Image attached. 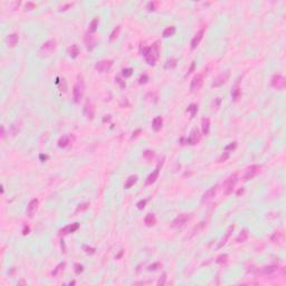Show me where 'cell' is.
<instances>
[{"label": "cell", "instance_id": "cell-1", "mask_svg": "<svg viewBox=\"0 0 286 286\" xmlns=\"http://www.w3.org/2000/svg\"><path fill=\"white\" fill-rule=\"evenodd\" d=\"M142 55L145 57L146 63L149 65H155L157 61L159 58V46L158 44L152 45L151 47H143L142 49Z\"/></svg>", "mask_w": 286, "mask_h": 286}, {"label": "cell", "instance_id": "cell-2", "mask_svg": "<svg viewBox=\"0 0 286 286\" xmlns=\"http://www.w3.org/2000/svg\"><path fill=\"white\" fill-rule=\"evenodd\" d=\"M84 92H85V83H84V78L83 76L78 75L77 77V82L74 85L73 88V99L75 103H79L81 99L84 96Z\"/></svg>", "mask_w": 286, "mask_h": 286}, {"label": "cell", "instance_id": "cell-3", "mask_svg": "<svg viewBox=\"0 0 286 286\" xmlns=\"http://www.w3.org/2000/svg\"><path fill=\"white\" fill-rule=\"evenodd\" d=\"M55 48H56V40L55 39H49V40H47L46 43H44V44L41 45V47L39 48V55L41 57H47V56H49L50 54L53 53L54 50H55Z\"/></svg>", "mask_w": 286, "mask_h": 286}, {"label": "cell", "instance_id": "cell-4", "mask_svg": "<svg viewBox=\"0 0 286 286\" xmlns=\"http://www.w3.org/2000/svg\"><path fill=\"white\" fill-rule=\"evenodd\" d=\"M271 87H274L275 90H283L286 86V82H285L284 76H282L280 74H275V75H273V77H271Z\"/></svg>", "mask_w": 286, "mask_h": 286}, {"label": "cell", "instance_id": "cell-5", "mask_svg": "<svg viewBox=\"0 0 286 286\" xmlns=\"http://www.w3.org/2000/svg\"><path fill=\"white\" fill-rule=\"evenodd\" d=\"M190 219H191V215H190V213H181V215H179V216L172 221L171 227L172 228H181L184 224H186V222L189 221Z\"/></svg>", "mask_w": 286, "mask_h": 286}, {"label": "cell", "instance_id": "cell-6", "mask_svg": "<svg viewBox=\"0 0 286 286\" xmlns=\"http://www.w3.org/2000/svg\"><path fill=\"white\" fill-rule=\"evenodd\" d=\"M112 65H113V61L111 59H103V61H97L95 64V69L99 73H105V72L111 69Z\"/></svg>", "mask_w": 286, "mask_h": 286}, {"label": "cell", "instance_id": "cell-7", "mask_svg": "<svg viewBox=\"0 0 286 286\" xmlns=\"http://www.w3.org/2000/svg\"><path fill=\"white\" fill-rule=\"evenodd\" d=\"M236 182H237V175H233L228 179H226V181L224 182V190H225L226 196H228L229 193H231Z\"/></svg>", "mask_w": 286, "mask_h": 286}, {"label": "cell", "instance_id": "cell-8", "mask_svg": "<svg viewBox=\"0 0 286 286\" xmlns=\"http://www.w3.org/2000/svg\"><path fill=\"white\" fill-rule=\"evenodd\" d=\"M202 84H204V76H202L201 74H198V75L195 76L192 78V81H191L190 90H191L192 93H196V92H198V90L201 88Z\"/></svg>", "mask_w": 286, "mask_h": 286}, {"label": "cell", "instance_id": "cell-9", "mask_svg": "<svg viewBox=\"0 0 286 286\" xmlns=\"http://www.w3.org/2000/svg\"><path fill=\"white\" fill-rule=\"evenodd\" d=\"M259 170H260V166H257V164L250 166L248 169L246 170V173H245V175H244V180L247 181V180H250V179H253L255 175H257V173L259 172Z\"/></svg>", "mask_w": 286, "mask_h": 286}, {"label": "cell", "instance_id": "cell-10", "mask_svg": "<svg viewBox=\"0 0 286 286\" xmlns=\"http://www.w3.org/2000/svg\"><path fill=\"white\" fill-rule=\"evenodd\" d=\"M217 190H218V184H216V186H213V187H211L210 189L208 190V191H206V192L204 193V196H202V198H201V202H202V204H204V202H208V201H210L211 199H212L213 197L216 196Z\"/></svg>", "mask_w": 286, "mask_h": 286}, {"label": "cell", "instance_id": "cell-11", "mask_svg": "<svg viewBox=\"0 0 286 286\" xmlns=\"http://www.w3.org/2000/svg\"><path fill=\"white\" fill-rule=\"evenodd\" d=\"M79 228V224L78 222H74V224H70V225L66 226V227L61 228L59 230V236H65V235H68V233H75L77 229Z\"/></svg>", "mask_w": 286, "mask_h": 286}, {"label": "cell", "instance_id": "cell-12", "mask_svg": "<svg viewBox=\"0 0 286 286\" xmlns=\"http://www.w3.org/2000/svg\"><path fill=\"white\" fill-rule=\"evenodd\" d=\"M38 204H39L38 199H32V200H30L28 206H27V215H28V217L32 218V217L35 215L36 211H37V209H38Z\"/></svg>", "mask_w": 286, "mask_h": 286}, {"label": "cell", "instance_id": "cell-13", "mask_svg": "<svg viewBox=\"0 0 286 286\" xmlns=\"http://www.w3.org/2000/svg\"><path fill=\"white\" fill-rule=\"evenodd\" d=\"M84 114H85V116L87 117L88 120H92V119L94 117V114H95V108H94V105L90 102V101H87V102L85 103V105H84Z\"/></svg>", "mask_w": 286, "mask_h": 286}, {"label": "cell", "instance_id": "cell-14", "mask_svg": "<svg viewBox=\"0 0 286 286\" xmlns=\"http://www.w3.org/2000/svg\"><path fill=\"white\" fill-rule=\"evenodd\" d=\"M199 141H200V134H199L198 128H193L191 133H190L189 139H187V143L188 144H198Z\"/></svg>", "mask_w": 286, "mask_h": 286}, {"label": "cell", "instance_id": "cell-15", "mask_svg": "<svg viewBox=\"0 0 286 286\" xmlns=\"http://www.w3.org/2000/svg\"><path fill=\"white\" fill-rule=\"evenodd\" d=\"M160 168H161V163H159L158 164V166L155 168V170L153 171L152 173H150L149 175V177L146 178V181H145V183L149 186V184H152V183H154L155 182V180L158 179V177H159V173H160Z\"/></svg>", "mask_w": 286, "mask_h": 286}, {"label": "cell", "instance_id": "cell-16", "mask_svg": "<svg viewBox=\"0 0 286 286\" xmlns=\"http://www.w3.org/2000/svg\"><path fill=\"white\" fill-rule=\"evenodd\" d=\"M204 28H202V29L199 30L196 34V36L192 38V40H191V48H192V49H195V48L200 44L201 39L204 38Z\"/></svg>", "mask_w": 286, "mask_h": 286}, {"label": "cell", "instance_id": "cell-17", "mask_svg": "<svg viewBox=\"0 0 286 286\" xmlns=\"http://www.w3.org/2000/svg\"><path fill=\"white\" fill-rule=\"evenodd\" d=\"M96 38L94 37L93 35H86V37H85V44H86V47H87L88 50H92L94 48V47L96 46Z\"/></svg>", "mask_w": 286, "mask_h": 286}, {"label": "cell", "instance_id": "cell-18", "mask_svg": "<svg viewBox=\"0 0 286 286\" xmlns=\"http://www.w3.org/2000/svg\"><path fill=\"white\" fill-rule=\"evenodd\" d=\"M240 95H242V90H240L239 86V81H237V83L231 90V97H233V101H238L240 99Z\"/></svg>", "mask_w": 286, "mask_h": 286}, {"label": "cell", "instance_id": "cell-19", "mask_svg": "<svg viewBox=\"0 0 286 286\" xmlns=\"http://www.w3.org/2000/svg\"><path fill=\"white\" fill-rule=\"evenodd\" d=\"M228 76H229V73H226L225 75H224V74L219 75L218 77L215 79V82L212 83V86L213 87H217V86H221V85H224L226 82H227Z\"/></svg>", "mask_w": 286, "mask_h": 286}, {"label": "cell", "instance_id": "cell-20", "mask_svg": "<svg viewBox=\"0 0 286 286\" xmlns=\"http://www.w3.org/2000/svg\"><path fill=\"white\" fill-rule=\"evenodd\" d=\"M278 269L280 268H278L276 265L265 266V267H263V268L260 269V273H263V274H265V275H271V274H274V273H276Z\"/></svg>", "mask_w": 286, "mask_h": 286}, {"label": "cell", "instance_id": "cell-21", "mask_svg": "<svg viewBox=\"0 0 286 286\" xmlns=\"http://www.w3.org/2000/svg\"><path fill=\"white\" fill-rule=\"evenodd\" d=\"M201 128H202V134L208 135L209 130H210V121L207 117H204L201 120Z\"/></svg>", "mask_w": 286, "mask_h": 286}, {"label": "cell", "instance_id": "cell-22", "mask_svg": "<svg viewBox=\"0 0 286 286\" xmlns=\"http://www.w3.org/2000/svg\"><path fill=\"white\" fill-rule=\"evenodd\" d=\"M162 125H163V120H162V117L157 116V117L153 119V121H152V128H153L154 131H159V130H161Z\"/></svg>", "mask_w": 286, "mask_h": 286}, {"label": "cell", "instance_id": "cell-23", "mask_svg": "<svg viewBox=\"0 0 286 286\" xmlns=\"http://www.w3.org/2000/svg\"><path fill=\"white\" fill-rule=\"evenodd\" d=\"M235 229V226L233 225H231V226H229V228H228V230L226 231V233H225V236H224V238H222V240L220 242V244L218 245V248H220V247H222V246L225 245L226 242H227V240L229 239V237H230V235H231V233H233V230Z\"/></svg>", "mask_w": 286, "mask_h": 286}, {"label": "cell", "instance_id": "cell-24", "mask_svg": "<svg viewBox=\"0 0 286 286\" xmlns=\"http://www.w3.org/2000/svg\"><path fill=\"white\" fill-rule=\"evenodd\" d=\"M18 40H19V37L17 34H10L7 38V44L10 47H15L18 44Z\"/></svg>", "mask_w": 286, "mask_h": 286}, {"label": "cell", "instance_id": "cell-25", "mask_svg": "<svg viewBox=\"0 0 286 286\" xmlns=\"http://www.w3.org/2000/svg\"><path fill=\"white\" fill-rule=\"evenodd\" d=\"M67 53H68V55H69V57H72V58H76V57L79 55V48H78V46H77V45H75V44L72 45V46L68 48Z\"/></svg>", "mask_w": 286, "mask_h": 286}, {"label": "cell", "instance_id": "cell-26", "mask_svg": "<svg viewBox=\"0 0 286 286\" xmlns=\"http://www.w3.org/2000/svg\"><path fill=\"white\" fill-rule=\"evenodd\" d=\"M137 181V175H130L128 179H126L125 183H124V188L125 189H130L131 187H133Z\"/></svg>", "mask_w": 286, "mask_h": 286}, {"label": "cell", "instance_id": "cell-27", "mask_svg": "<svg viewBox=\"0 0 286 286\" xmlns=\"http://www.w3.org/2000/svg\"><path fill=\"white\" fill-rule=\"evenodd\" d=\"M70 139H72V135H64V137H61L58 140V146L59 148H66L70 143Z\"/></svg>", "mask_w": 286, "mask_h": 286}, {"label": "cell", "instance_id": "cell-28", "mask_svg": "<svg viewBox=\"0 0 286 286\" xmlns=\"http://www.w3.org/2000/svg\"><path fill=\"white\" fill-rule=\"evenodd\" d=\"M144 222H145V225L148 226V227H152V226L155 225L157 219H155L153 213H149V215H146L145 219H144Z\"/></svg>", "mask_w": 286, "mask_h": 286}, {"label": "cell", "instance_id": "cell-29", "mask_svg": "<svg viewBox=\"0 0 286 286\" xmlns=\"http://www.w3.org/2000/svg\"><path fill=\"white\" fill-rule=\"evenodd\" d=\"M99 18H94L93 20L90 21V25H88V32L92 34V32H95L97 30V27H99Z\"/></svg>", "mask_w": 286, "mask_h": 286}, {"label": "cell", "instance_id": "cell-30", "mask_svg": "<svg viewBox=\"0 0 286 286\" xmlns=\"http://www.w3.org/2000/svg\"><path fill=\"white\" fill-rule=\"evenodd\" d=\"M175 27L170 26V27H166V29L163 30L162 36H163L164 38H169V37H171V36L175 35Z\"/></svg>", "mask_w": 286, "mask_h": 286}, {"label": "cell", "instance_id": "cell-31", "mask_svg": "<svg viewBox=\"0 0 286 286\" xmlns=\"http://www.w3.org/2000/svg\"><path fill=\"white\" fill-rule=\"evenodd\" d=\"M247 238H248V230L247 229H242L240 231L238 238H237V242H244L247 240Z\"/></svg>", "mask_w": 286, "mask_h": 286}, {"label": "cell", "instance_id": "cell-32", "mask_svg": "<svg viewBox=\"0 0 286 286\" xmlns=\"http://www.w3.org/2000/svg\"><path fill=\"white\" fill-rule=\"evenodd\" d=\"M175 66H177V59L171 57V58H169L166 61V65H164V68H166V69H172Z\"/></svg>", "mask_w": 286, "mask_h": 286}, {"label": "cell", "instance_id": "cell-33", "mask_svg": "<svg viewBox=\"0 0 286 286\" xmlns=\"http://www.w3.org/2000/svg\"><path fill=\"white\" fill-rule=\"evenodd\" d=\"M187 112H189L190 115H191V119H193V117L196 116L197 112H198V106L196 105V104H190L189 106H188L187 108Z\"/></svg>", "mask_w": 286, "mask_h": 286}, {"label": "cell", "instance_id": "cell-34", "mask_svg": "<svg viewBox=\"0 0 286 286\" xmlns=\"http://www.w3.org/2000/svg\"><path fill=\"white\" fill-rule=\"evenodd\" d=\"M271 240L273 242H280L282 240H283V233H280V231H277V233H275L273 236L271 237Z\"/></svg>", "mask_w": 286, "mask_h": 286}, {"label": "cell", "instance_id": "cell-35", "mask_svg": "<svg viewBox=\"0 0 286 286\" xmlns=\"http://www.w3.org/2000/svg\"><path fill=\"white\" fill-rule=\"evenodd\" d=\"M154 158V152L151 151V150H145L143 152V159L146 161H151L152 159Z\"/></svg>", "mask_w": 286, "mask_h": 286}, {"label": "cell", "instance_id": "cell-36", "mask_svg": "<svg viewBox=\"0 0 286 286\" xmlns=\"http://www.w3.org/2000/svg\"><path fill=\"white\" fill-rule=\"evenodd\" d=\"M65 265H66L65 263H61V264H58V265L56 266V268L54 269L53 273H52V275H53L54 277H56V276H58L59 273H61V271H63V269H64Z\"/></svg>", "mask_w": 286, "mask_h": 286}, {"label": "cell", "instance_id": "cell-37", "mask_svg": "<svg viewBox=\"0 0 286 286\" xmlns=\"http://www.w3.org/2000/svg\"><path fill=\"white\" fill-rule=\"evenodd\" d=\"M120 32H121V26H116L115 28L113 29V32H111V36H110V40H114V39H116L117 37H119V35H120Z\"/></svg>", "mask_w": 286, "mask_h": 286}, {"label": "cell", "instance_id": "cell-38", "mask_svg": "<svg viewBox=\"0 0 286 286\" xmlns=\"http://www.w3.org/2000/svg\"><path fill=\"white\" fill-rule=\"evenodd\" d=\"M227 259H228V255H226V254L220 255V256L217 258L216 263L217 264H225V263H227Z\"/></svg>", "mask_w": 286, "mask_h": 286}, {"label": "cell", "instance_id": "cell-39", "mask_svg": "<svg viewBox=\"0 0 286 286\" xmlns=\"http://www.w3.org/2000/svg\"><path fill=\"white\" fill-rule=\"evenodd\" d=\"M132 74H133V69H132V68H124V69L122 70V76L123 77H125V78L132 76Z\"/></svg>", "mask_w": 286, "mask_h": 286}, {"label": "cell", "instance_id": "cell-40", "mask_svg": "<svg viewBox=\"0 0 286 286\" xmlns=\"http://www.w3.org/2000/svg\"><path fill=\"white\" fill-rule=\"evenodd\" d=\"M88 208H90V204H79L78 207H77V209H76V212H79V211L87 210Z\"/></svg>", "mask_w": 286, "mask_h": 286}, {"label": "cell", "instance_id": "cell-41", "mask_svg": "<svg viewBox=\"0 0 286 286\" xmlns=\"http://www.w3.org/2000/svg\"><path fill=\"white\" fill-rule=\"evenodd\" d=\"M157 6H158V2H149L148 3V6H146V9L149 10V11H154L155 9H157Z\"/></svg>", "mask_w": 286, "mask_h": 286}, {"label": "cell", "instance_id": "cell-42", "mask_svg": "<svg viewBox=\"0 0 286 286\" xmlns=\"http://www.w3.org/2000/svg\"><path fill=\"white\" fill-rule=\"evenodd\" d=\"M146 202H148V200H140V201L137 202V209H140V210H142L143 208L145 207V204H146Z\"/></svg>", "mask_w": 286, "mask_h": 286}, {"label": "cell", "instance_id": "cell-43", "mask_svg": "<svg viewBox=\"0 0 286 286\" xmlns=\"http://www.w3.org/2000/svg\"><path fill=\"white\" fill-rule=\"evenodd\" d=\"M237 148V142H233L230 143L229 145H226L225 146V151H229V150H235Z\"/></svg>", "mask_w": 286, "mask_h": 286}, {"label": "cell", "instance_id": "cell-44", "mask_svg": "<svg viewBox=\"0 0 286 286\" xmlns=\"http://www.w3.org/2000/svg\"><path fill=\"white\" fill-rule=\"evenodd\" d=\"M228 158H229V152L225 151V152H224V154H222L221 157L219 158V162H225V161L227 160Z\"/></svg>", "mask_w": 286, "mask_h": 286}, {"label": "cell", "instance_id": "cell-45", "mask_svg": "<svg viewBox=\"0 0 286 286\" xmlns=\"http://www.w3.org/2000/svg\"><path fill=\"white\" fill-rule=\"evenodd\" d=\"M83 269H84V267H83V265H81V264H76L75 265V273L76 274H81L83 271Z\"/></svg>", "mask_w": 286, "mask_h": 286}, {"label": "cell", "instance_id": "cell-46", "mask_svg": "<svg viewBox=\"0 0 286 286\" xmlns=\"http://www.w3.org/2000/svg\"><path fill=\"white\" fill-rule=\"evenodd\" d=\"M161 264L160 263H155V264H153V265H151L149 267V271H157V269H159V268H161Z\"/></svg>", "mask_w": 286, "mask_h": 286}, {"label": "cell", "instance_id": "cell-47", "mask_svg": "<svg viewBox=\"0 0 286 286\" xmlns=\"http://www.w3.org/2000/svg\"><path fill=\"white\" fill-rule=\"evenodd\" d=\"M148 79H149L148 75H145V74H144V75H142L140 77V79H139V83H140V84H145V83L148 82Z\"/></svg>", "mask_w": 286, "mask_h": 286}, {"label": "cell", "instance_id": "cell-48", "mask_svg": "<svg viewBox=\"0 0 286 286\" xmlns=\"http://www.w3.org/2000/svg\"><path fill=\"white\" fill-rule=\"evenodd\" d=\"M85 253L86 254H94L95 253V248H92V247H87V246H84Z\"/></svg>", "mask_w": 286, "mask_h": 286}, {"label": "cell", "instance_id": "cell-49", "mask_svg": "<svg viewBox=\"0 0 286 286\" xmlns=\"http://www.w3.org/2000/svg\"><path fill=\"white\" fill-rule=\"evenodd\" d=\"M166 274H163V275H162V277H160V280H159L158 285H164V283H166Z\"/></svg>", "mask_w": 286, "mask_h": 286}, {"label": "cell", "instance_id": "cell-50", "mask_svg": "<svg viewBox=\"0 0 286 286\" xmlns=\"http://www.w3.org/2000/svg\"><path fill=\"white\" fill-rule=\"evenodd\" d=\"M36 5L34 2H27L26 3V9L27 10H32V9L35 8Z\"/></svg>", "mask_w": 286, "mask_h": 286}, {"label": "cell", "instance_id": "cell-51", "mask_svg": "<svg viewBox=\"0 0 286 286\" xmlns=\"http://www.w3.org/2000/svg\"><path fill=\"white\" fill-rule=\"evenodd\" d=\"M72 6H73V3H70V2L69 3H66V5H64L63 7H61V9H59V10H61V11H65V10H67V9L70 8Z\"/></svg>", "mask_w": 286, "mask_h": 286}, {"label": "cell", "instance_id": "cell-52", "mask_svg": "<svg viewBox=\"0 0 286 286\" xmlns=\"http://www.w3.org/2000/svg\"><path fill=\"white\" fill-rule=\"evenodd\" d=\"M193 68H195V61H192V63H191V66H190L189 70H188V75H189V74H191V73H192Z\"/></svg>", "mask_w": 286, "mask_h": 286}, {"label": "cell", "instance_id": "cell-53", "mask_svg": "<svg viewBox=\"0 0 286 286\" xmlns=\"http://www.w3.org/2000/svg\"><path fill=\"white\" fill-rule=\"evenodd\" d=\"M139 133H141V130L139 128V130H137L135 132H133V135H132V139H134V137H137V135H139Z\"/></svg>", "mask_w": 286, "mask_h": 286}, {"label": "cell", "instance_id": "cell-54", "mask_svg": "<svg viewBox=\"0 0 286 286\" xmlns=\"http://www.w3.org/2000/svg\"><path fill=\"white\" fill-rule=\"evenodd\" d=\"M28 233H29V227L25 226V228H23V235H27Z\"/></svg>", "mask_w": 286, "mask_h": 286}, {"label": "cell", "instance_id": "cell-55", "mask_svg": "<svg viewBox=\"0 0 286 286\" xmlns=\"http://www.w3.org/2000/svg\"><path fill=\"white\" fill-rule=\"evenodd\" d=\"M1 137H5V126L1 125Z\"/></svg>", "mask_w": 286, "mask_h": 286}, {"label": "cell", "instance_id": "cell-56", "mask_svg": "<svg viewBox=\"0 0 286 286\" xmlns=\"http://www.w3.org/2000/svg\"><path fill=\"white\" fill-rule=\"evenodd\" d=\"M116 81H117V83H120V84L122 85V87H125V84H124V83H122V81H121V79L119 78V77L116 78Z\"/></svg>", "mask_w": 286, "mask_h": 286}, {"label": "cell", "instance_id": "cell-57", "mask_svg": "<svg viewBox=\"0 0 286 286\" xmlns=\"http://www.w3.org/2000/svg\"><path fill=\"white\" fill-rule=\"evenodd\" d=\"M40 159H45V160H46V159H48V157H47V155H43V154H41L40 155Z\"/></svg>", "mask_w": 286, "mask_h": 286}, {"label": "cell", "instance_id": "cell-58", "mask_svg": "<svg viewBox=\"0 0 286 286\" xmlns=\"http://www.w3.org/2000/svg\"><path fill=\"white\" fill-rule=\"evenodd\" d=\"M110 119H111V117H110V115H108V117H104V119H103V121L105 122V121H108Z\"/></svg>", "mask_w": 286, "mask_h": 286}, {"label": "cell", "instance_id": "cell-59", "mask_svg": "<svg viewBox=\"0 0 286 286\" xmlns=\"http://www.w3.org/2000/svg\"><path fill=\"white\" fill-rule=\"evenodd\" d=\"M242 191H244V190H242H242H239V191H238V193H237V195H240V193H242Z\"/></svg>", "mask_w": 286, "mask_h": 286}]
</instances>
